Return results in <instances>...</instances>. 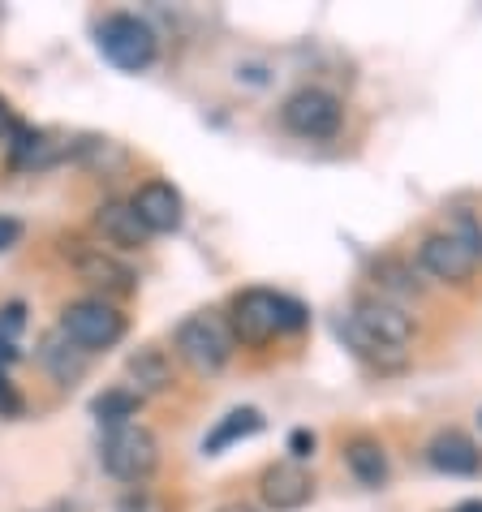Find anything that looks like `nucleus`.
I'll return each mask as SVG.
<instances>
[{
  "instance_id": "11",
  "label": "nucleus",
  "mask_w": 482,
  "mask_h": 512,
  "mask_svg": "<svg viewBox=\"0 0 482 512\" xmlns=\"http://www.w3.org/2000/svg\"><path fill=\"white\" fill-rule=\"evenodd\" d=\"M259 495L272 512H297L302 504H310V495H315V478H310L297 461H280V465L263 469Z\"/></svg>"
},
{
  "instance_id": "12",
  "label": "nucleus",
  "mask_w": 482,
  "mask_h": 512,
  "mask_svg": "<svg viewBox=\"0 0 482 512\" xmlns=\"http://www.w3.org/2000/svg\"><path fill=\"white\" fill-rule=\"evenodd\" d=\"M427 461L439 469V474H478L482 469V452L470 435L461 431H439L427 448Z\"/></svg>"
},
{
  "instance_id": "25",
  "label": "nucleus",
  "mask_w": 482,
  "mask_h": 512,
  "mask_svg": "<svg viewBox=\"0 0 482 512\" xmlns=\"http://www.w3.org/2000/svg\"><path fill=\"white\" fill-rule=\"evenodd\" d=\"M220 512H254V508H250V504H224Z\"/></svg>"
},
{
  "instance_id": "27",
  "label": "nucleus",
  "mask_w": 482,
  "mask_h": 512,
  "mask_svg": "<svg viewBox=\"0 0 482 512\" xmlns=\"http://www.w3.org/2000/svg\"><path fill=\"white\" fill-rule=\"evenodd\" d=\"M478 422H482V414H478Z\"/></svg>"
},
{
  "instance_id": "9",
  "label": "nucleus",
  "mask_w": 482,
  "mask_h": 512,
  "mask_svg": "<svg viewBox=\"0 0 482 512\" xmlns=\"http://www.w3.org/2000/svg\"><path fill=\"white\" fill-rule=\"evenodd\" d=\"M130 211L147 233H177L181 220H186V203H181V194L168 186V181H147V186H138V194L130 198Z\"/></svg>"
},
{
  "instance_id": "21",
  "label": "nucleus",
  "mask_w": 482,
  "mask_h": 512,
  "mask_svg": "<svg viewBox=\"0 0 482 512\" xmlns=\"http://www.w3.org/2000/svg\"><path fill=\"white\" fill-rule=\"evenodd\" d=\"M117 512H164V504L155 500V495H147V491H130L125 500L117 504Z\"/></svg>"
},
{
  "instance_id": "23",
  "label": "nucleus",
  "mask_w": 482,
  "mask_h": 512,
  "mask_svg": "<svg viewBox=\"0 0 482 512\" xmlns=\"http://www.w3.org/2000/svg\"><path fill=\"white\" fill-rule=\"evenodd\" d=\"M289 452H293V457H310V452H315V435H310V431H293L289 435Z\"/></svg>"
},
{
  "instance_id": "18",
  "label": "nucleus",
  "mask_w": 482,
  "mask_h": 512,
  "mask_svg": "<svg viewBox=\"0 0 482 512\" xmlns=\"http://www.w3.org/2000/svg\"><path fill=\"white\" fill-rule=\"evenodd\" d=\"M336 332H340V340H345V345H349L353 353H358V358L375 362V366H384V371H388V366H401V349H388V345H379V340H375V336H366L362 327L353 323L349 315L336 323Z\"/></svg>"
},
{
  "instance_id": "16",
  "label": "nucleus",
  "mask_w": 482,
  "mask_h": 512,
  "mask_svg": "<svg viewBox=\"0 0 482 512\" xmlns=\"http://www.w3.org/2000/svg\"><path fill=\"white\" fill-rule=\"evenodd\" d=\"M125 371H130V379H134V392L138 396H151V392H164L168 383H173V362L164 358L160 349H138V353H130V362H125Z\"/></svg>"
},
{
  "instance_id": "26",
  "label": "nucleus",
  "mask_w": 482,
  "mask_h": 512,
  "mask_svg": "<svg viewBox=\"0 0 482 512\" xmlns=\"http://www.w3.org/2000/svg\"><path fill=\"white\" fill-rule=\"evenodd\" d=\"M457 512H482V504H465V508H457Z\"/></svg>"
},
{
  "instance_id": "4",
  "label": "nucleus",
  "mask_w": 482,
  "mask_h": 512,
  "mask_svg": "<svg viewBox=\"0 0 482 512\" xmlns=\"http://www.w3.org/2000/svg\"><path fill=\"white\" fill-rule=\"evenodd\" d=\"M99 465L117 482H147L155 474V465H160V439L138 422L112 426L104 444H99Z\"/></svg>"
},
{
  "instance_id": "2",
  "label": "nucleus",
  "mask_w": 482,
  "mask_h": 512,
  "mask_svg": "<svg viewBox=\"0 0 482 512\" xmlns=\"http://www.w3.org/2000/svg\"><path fill=\"white\" fill-rule=\"evenodd\" d=\"M229 327H233V340L259 349V345H267V340H276L280 332H297V327H306V310L285 293L246 289V293L233 297Z\"/></svg>"
},
{
  "instance_id": "10",
  "label": "nucleus",
  "mask_w": 482,
  "mask_h": 512,
  "mask_svg": "<svg viewBox=\"0 0 482 512\" xmlns=\"http://www.w3.org/2000/svg\"><path fill=\"white\" fill-rule=\"evenodd\" d=\"M74 272H78L82 284L104 289L112 297H125V293L138 289V276L117 259V254H108L104 246H78L74 250Z\"/></svg>"
},
{
  "instance_id": "19",
  "label": "nucleus",
  "mask_w": 482,
  "mask_h": 512,
  "mask_svg": "<svg viewBox=\"0 0 482 512\" xmlns=\"http://www.w3.org/2000/svg\"><path fill=\"white\" fill-rule=\"evenodd\" d=\"M138 409H143V396H138L134 388H108V392H99L91 401V414L99 422H108V426H125Z\"/></svg>"
},
{
  "instance_id": "5",
  "label": "nucleus",
  "mask_w": 482,
  "mask_h": 512,
  "mask_svg": "<svg viewBox=\"0 0 482 512\" xmlns=\"http://www.w3.org/2000/svg\"><path fill=\"white\" fill-rule=\"evenodd\" d=\"M99 52L117 69H125V74H143L160 56V39H155V31L138 13H112L99 26Z\"/></svg>"
},
{
  "instance_id": "6",
  "label": "nucleus",
  "mask_w": 482,
  "mask_h": 512,
  "mask_svg": "<svg viewBox=\"0 0 482 512\" xmlns=\"http://www.w3.org/2000/svg\"><path fill=\"white\" fill-rule=\"evenodd\" d=\"M280 125L306 142H328L340 134V125H345V108H340V99L332 91L302 87L280 104Z\"/></svg>"
},
{
  "instance_id": "14",
  "label": "nucleus",
  "mask_w": 482,
  "mask_h": 512,
  "mask_svg": "<svg viewBox=\"0 0 482 512\" xmlns=\"http://www.w3.org/2000/svg\"><path fill=\"white\" fill-rule=\"evenodd\" d=\"M95 229L104 233V241L108 246H117V250H143L147 237H151L143 224H138L130 203H104L95 211Z\"/></svg>"
},
{
  "instance_id": "20",
  "label": "nucleus",
  "mask_w": 482,
  "mask_h": 512,
  "mask_svg": "<svg viewBox=\"0 0 482 512\" xmlns=\"http://www.w3.org/2000/svg\"><path fill=\"white\" fill-rule=\"evenodd\" d=\"M18 414H22V396L9 383V375L0 371V418H18Z\"/></svg>"
},
{
  "instance_id": "24",
  "label": "nucleus",
  "mask_w": 482,
  "mask_h": 512,
  "mask_svg": "<svg viewBox=\"0 0 482 512\" xmlns=\"http://www.w3.org/2000/svg\"><path fill=\"white\" fill-rule=\"evenodd\" d=\"M13 130V108H9V99L0 95V138H5Z\"/></svg>"
},
{
  "instance_id": "17",
  "label": "nucleus",
  "mask_w": 482,
  "mask_h": 512,
  "mask_svg": "<svg viewBox=\"0 0 482 512\" xmlns=\"http://www.w3.org/2000/svg\"><path fill=\"white\" fill-rule=\"evenodd\" d=\"M263 431V414L259 409H233L229 418H220V426L203 439V452L207 457H216V452H224L229 444H237V439H250Z\"/></svg>"
},
{
  "instance_id": "3",
  "label": "nucleus",
  "mask_w": 482,
  "mask_h": 512,
  "mask_svg": "<svg viewBox=\"0 0 482 512\" xmlns=\"http://www.w3.org/2000/svg\"><path fill=\"white\" fill-rule=\"evenodd\" d=\"M173 345H177V358L186 362L194 375H216L233 358V327H229V319H220L216 310H203V315H190L177 327Z\"/></svg>"
},
{
  "instance_id": "8",
  "label": "nucleus",
  "mask_w": 482,
  "mask_h": 512,
  "mask_svg": "<svg viewBox=\"0 0 482 512\" xmlns=\"http://www.w3.org/2000/svg\"><path fill=\"white\" fill-rule=\"evenodd\" d=\"M349 319L358 323L366 336H375L379 345H388V349H405L409 336H414V319H409L396 302H388V297H366V302L353 306Z\"/></svg>"
},
{
  "instance_id": "7",
  "label": "nucleus",
  "mask_w": 482,
  "mask_h": 512,
  "mask_svg": "<svg viewBox=\"0 0 482 512\" xmlns=\"http://www.w3.org/2000/svg\"><path fill=\"white\" fill-rule=\"evenodd\" d=\"M61 332L74 340L82 353L95 349H112L125 336V315L117 306L99 302V297H87V302H69L61 315Z\"/></svg>"
},
{
  "instance_id": "15",
  "label": "nucleus",
  "mask_w": 482,
  "mask_h": 512,
  "mask_svg": "<svg viewBox=\"0 0 482 512\" xmlns=\"http://www.w3.org/2000/svg\"><path fill=\"white\" fill-rule=\"evenodd\" d=\"M345 461H349V474L362 482V487H384L388 482V457H384V448H379V439H349V448H345Z\"/></svg>"
},
{
  "instance_id": "22",
  "label": "nucleus",
  "mask_w": 482,
  "mask_h": 512,
  "mask_svg": "<svg viewBox=\"0 0 482 512\" xmlns=\"http://www.w3.org/2000/svg\"><path fill=\"white\" fill-rule=\"evenodd\" d=\"M18 237H22V224L13 220V216H0V250L18 246Z\"/></svg>"
},
{
  "instance_id": "13",
  "label": "nucleus",
  "mask_w": 482,
  "mask_h": 512,
  "mask_svg": "<svg viewBox=\"0 0 482 512\" xmlns=\"http://www.w3.org/2000/svg\"><path fill=\"white\" fill-rule=\"evenodd\" d=\"M87 358H91V353H82L74 340L61 332V327L39 340V362L48 366L56 383H78L82 375H87Z\"/></svg>"
},
{
  "instance_id": "1",
  "label": "nucleus",
  "mask_w": 482,
  "mask_h": 512,
  "mask_svg": "<svg viewBox=\"0 0 482 512\" xmlns=\"http://www.w3.org/2000/svg\"><path fill=\"white\" fill-rule=\"evenodd\" d=\"M418 263H422V272H431L435 280H448V284L470 280L482 263V224L470 211H457L448 229L422 237Z\"/></svg>"
}]
</instances>
